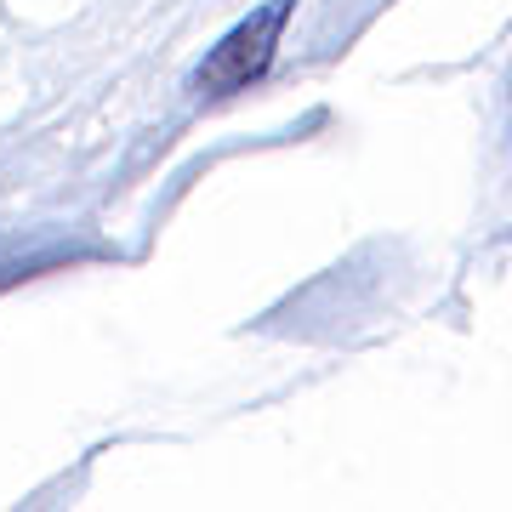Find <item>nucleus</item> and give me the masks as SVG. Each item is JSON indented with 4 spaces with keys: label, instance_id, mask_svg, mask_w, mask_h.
I'll list each match as a JSON object with an SVG mask.
<instances>
[{
    "label": "nucleus",
    "instance_id": "nucleus-1",
    "mask_svg": "<svg viewBox=\"0 0 512 512\" xmlns=\"http://www.w3.org/2000/svg\"><path fill=\"white\" fill-rule=\"evenodd\" d=\"M291 18H296V0H262L256 12H245V18L200 57L188 92L205 97V103H217V97H234V92H245V86H256L262 74L274 69L279 40H285Z\"/></svg>",
    "mask_w": 512,
    "mask_h": 512
}]
</instances>
